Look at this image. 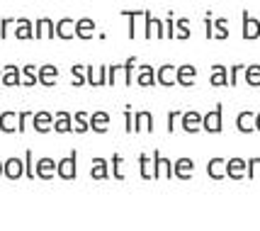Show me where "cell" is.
<instances>
[{
  "instance_id": "6da1fadb",
  "label": "cell",
  "mask_w": 260,
  "mask_h": 231,
  "mask_svg": "<svg viewBox=\"0 0 260 231\" xmlns=\"http://www.w3.org/2000/svg\"><path fill=\"white\" fill-rule=\"evenodd\" d=\"M144 37H146V39H166V20H160V17H153V15L146 10Z\"/></svg>"
},
{
  "instance_id": "7a4b0ae2",
  "label": "cell",
  "mask_w": 260,
  "mask_h": 231,
  "mask_svg": "<svg viewBox=\"0 0 260 231\" xmlns=\"http://www.w3.org/2000/svg\"><path fill=\"white\" fill-rule=\"evenodd\" d=\"M56 37V22L51 17H39L34 22V39H51Z\"/></svg>"
},
{
  "instance_id": "3957f363",
  "label": "cell",
  "mask_w": 260,
  "mask_h": 231,
  "mask_svg": "<svg viewBox=\"0 0 260 231\" xmlns=\"http://www.w3.org/2000/svg\"><path fill=\"white\" fill-rule=\"evenodd\" d=\"M156 81H158L160 85H166V88L178 85V66H173V63H163L160 69H156Z\"/></svg>"
},
{
  "instance_id": "277c9868",
  "label": "cell",
  "mask_w": 260,
  "mask_h": 231,
  "mask_svg": "<svg viewBox=\"0 0 260 231\" xmlns=\"http://www.w3.org/2000/svg\"><path fill=\"white\" fill-rule=\"evenodd\" d=\"M122 15L129 20V39H136L141 22H146V10H122Z\"/></svg>"
},
{
  "instance_id": "5b68a950",
  "label": "cell",
  "mask_w": 260,
  "mask_h": 231,
  "mask_svg": "<svg viewBox=\"0 0 260 231\" xmlns=\"http://www.w3.org/2000/svg\"><path fill=\"white\" fill-rule=\"evenodd\" d=\"M56 39H63V42L76 39V20H73V17H61V20H56Z\"/></svg>"
},
{
  "instance_id": "8992f818",
  "label": "cell",
  "mask_w": 260,
  "mask_h": 231,
  "mask_svg": "<svg viewBox=\"0 0 260 231\" xmlns=\"http://www.w3.org/2000/svg\"><path fill=\"white\" fill-rule=\"evenodd\" d=\"M95 37V20L92 17H78L76 20V39L88 42Z\"/></svg>"
},
{
  "instance_id": "52a82bcc",
  "label": "cell",
  "mask_w": 260,
  "mask_h": 231,
  "mask_svg": "<svg viewBox=\"0 0 260 231\" xmlns=\"http://www.w3.org/2000/svg\"><path fill=\"white\" fill-rule=\"evenodd\" d=\"M202 129H204V131H209V134L221 131V105H216L212 112H207V115H204Z\"/></svg>"
},
{
  "instance_id": "ba28073f",
  "label": "cell",
  "mask_w": 260,
  "mask_h": 231,
  "mask_svg": "<svg viewBox=\"0 0 260 231\" xmlns=\"http://www.w3.org/2000/svg\"><path fill=\"white\" fill-rule=\"evenodd\" d=\"M260 37V20L258 17H250L248 10H243V39H258Z\"/></svg>"
},
{
  "instance_id": "9c48e42d",
  "label": "cell",
  "mask_w": 260,
  "mask_h": 231,
  "mask_svg": "<svg viewBox=\"0 0 260 231\" xmlns=\"http://www.w3.org/2000/svg\"><path fill=\"white\" fill-rule=\"evenodd\" d=\"M3 85H8V88H17V85H22V69H17L15 63L3 66Z\"/></svg>"
},
{
  "instance_id": "30bf717a",
  "label": "cell",
  "mask_w": 260,
  "mask_h": 231,
  "mask_svg": "<svg viewBox=\"0 0 260 231\" xmlns=\"http://www.w3.org/2000/svg\"><path fill=\"white\" fill-rule=\"evenodd\" d=\"M56 175L63 178V180H73V178H76V151H71V156H66V158L58 161Z\"/></svg>"
},
{
  "instance_id": "8fae6325",
  "label": "cell",
  "mask_w": 260,
  "mask_h": 231,
  "mask_svg": "<svg viewBox=\"0 0 260 231\" xmlns=\"http://www.w3.org/2000/svg\"><path fill=\"white\" fill-rule=\"evenodd\" d=\"M226 175L229 178H234V180L246 178V175H248V161H243V158H229L226 161Z\"/></svg>"
},
{
  "instance_id": "7c38bea8",
  "label": "cell",
  "mask_w": 260,
  "mask_h": 231,
  "mask_svg": "<svg viewBox=\"0 0 260 231\" xmlns=\"http://www.w3.org/2000/svg\"><path fill=\"white\" fill-rule=\"evenodd\" d=\"M56 171H58V163L56 161H51V158H39L34 175H37V178H42V180H51V178L56 175Z\"/></svg>"
},
{
  "instance_id": "4fadbf2b",
  "label": "cell",
  "mask_w": 260,
  "mask_h": 231,
  "mask_svg": "<svg viewBox=\"0 0 260 231\" xmlns=\"http://www.w3.org/2000/svg\"><path fill=\"white\" fill-rule=\"evenodd\" d=\"M202 122H204V117L200 115V112H194V110H190V112H182V119H180V124L185 131H200L202 129Z\"/></svg>"
},
{
  "instance_id": "5bb4252c",
  "label": "cell",
  "mask_w": 260,
  "mask_h": 231,
  "mask_svg": "<svg viewBox=\"0 0 260 231\" xmlns=\"http://www.w3.org/2000/svg\"><path fill=\"white\" fill-rule=\"evenodd\" d=\"M85 76H88V83L100 88L107 83V66H85Z\"/></svg>"
},
{
  "instance_id": "9a60e30c",
  "label": "cell",
  "mask_w": 260,
  "mask_h": 231,
  "mask_svg": "<svg viewBox=\"0 0 260 231\" xmlns=\"http://www.w3.org/2000/svg\"><path fill=\"white\" fill-rule=\"evenodd\" d=\"M194 81H197V69H194L192 63H182V66H178V83H180V85L192 88Z\"/></svg>"
},
{
  "instance_id": "2e32d148",
  "label": "cell",
  "mask_w": 260,
  "mask_h": 231,
  "mask_svg": "<svg viewBox=\"0 0 260 231\" xmlns=\"http://www.w3.org/2000/svg\"><path fill=\"white\" fill-rule=\"evenodd\" d=\"M192 171H194V163L190 158H178V161L173 163V175L180 178V180H190Z\"/></svg>"
},
{
  "instance_id": "e0dca14e",
  "label": "cell",
  "mask_w": 260,
  "mask_h": 231,
  "mask_svg": "<svg viewBox=\"0 0 260 231\" xmlns=\"http://www.w3.org/2000/svg\"><path fill=\"white\" fill-rule=\"evenodd\" d=\"M58 81V69L54 63H44V66H39V83L46 85V88H51V85H56Z\"/></svg>"
},
{
  "instance_id": "ac0fdd59",
  "label": "cell",
  "mask_w": 260,
  "mask_h": 231,
  "mask_svg": "<svg viewBox=\"0 0 260 231\" xmlns=\"http://www.w3.org/2000/svg\"><path fill=\"white\" fill-rule=\"evenodd\" d=\"M15 39H20V42L34 39V24H32V20H27V17H17V27H15Z\"/></svg>"
},
{
  "instance_id": "d6986e66",
  "label": "cell",
  "mask_w": 260,
  "mask_h": 231,
  "mask_svg": "<svg viewBox=\"0 0 260 231\" xmlns=\"http://www.w3.org/2000/svg\"><path fill=\"white\" fill-rule=\"evenodd\" d=\"M3 175L10 178V180H17L20 175H24V163L20 158H8L3 163Z\"/></svg>"
},
{
  "instance_id": "ffe728a7",
  "label": "cell",
  "mask_w": 260,
  "mask_h": 231,
  "mask_svg": "<svg viewBox=\"0 0 260 231\" xmlns=\"http://www.w3.org/2000/svg\"><path fill=\"white\" fill-rule=\"evenodd\" d=\"M136 83L139 85H144V88H148V85H156V69L153 66H148V63H144V66H139V71H136Z\"/></svg>"
},
{
  "instance_id": "44dd1931",
  "label": "cell",
  "mask_w": 260,
  "mask_h": 231,
  "mask_svg": "<svg viewBox=\"0 0 260 231\" xmlns=\"http://www.w3.org/2000/svg\"><path fill=\"white\" fill-rule=\"evenodd\" d=\"M151 129H153V115H151L148 110L136 112L134 115V131L136 134H141V131H151Z\"/></svg>"
},
{
  "instance_id": "7402d4cb",
  "label": "cell",
  "mask_w": 260,
  "mask_h": 231,
  "mask_svg": "<svg viewBox=\"0 0 260 231\" xmlns=\"http://www.w3.org/2000/svg\"><path fill=\"white\" fill-rule=\"evenodd\" d=\"M207 39H219V42L229 39V20L226 17H216L214 22H212V32H209Z\"/></svg>"
},
{
  "instance_id": "603a6c76",
  "label": "cell",
  "mask_w": 260,
  "mask_h": 231,
  "mask_svg": "<svg viewBox=\"0 0 260 231\" xmlns=\"http://www.w3.org/2000/svg\"><path fill=\"white\" fill-rule=\"evenodd\" d=\"M207 173H209L212 180L226 178V158H212V161L207 163Z\"/></svg>"
},
{
  "instance_id": "cb8c5ba5",
  "label": "cell",
  "mask_w": 260,
  "mask_h": 231,
  "mask_svg": "<svg viewBox=\"0 0 260 231\" xmlns=\"http://www.w3.org/2000/svg\"><path fill=\"white\" fill-rule=\"evenodd\" d=\"M32 127L37 129V131H49V129H54V115L51 112H37V115L32 117Z\"/></svg>"
},
{
  "instance_id": "d4e9b609",
  "label": "cell",
  "mask_w": 260,
  "mask_h": 231,
  "mask_svg": "<svg viewBox=\"0 0 260 231\" xmlns=\"http://www.w3.org/2000/svg\"><path fill=\"white\" fill-rule=\"evenodd\" d=\"M255 112H250V110H246V112H241V115L236 117V127L238 131H243V134H250L253 129H255Z\"/></svg>"
},
{
  "instance_id": "484cf974",
  "label": "cell",
  "mask_w": 260,
  "mask_h": 231,
  "mask_svg": "<svg viewBox=\"0 0 260 231\" xmlns=\"http://www.w3.org/2000/svg\"><path fill=\"white\" fill-rule=\"evenodd\" d=\"M90 129L98 131V134L107 131V129H110V115H107L105 110H98L95 115H90Z\"/></svg>"
},
{
  "instance_id": "4316f807",
  "label": "cell",
  "mask_w": 260,
  "mask_h": 231,
  "mask_svg": "<svg viewBox=\"0 0 260 231\" xmlns=\"http://www.w3.org/2000/svg\"><path fill=\"white\" fill-rule=\"evenodd\" d=\"M153 163H156V178H173V163L163 158L158 151L153 153Z\"/></svg>"
},
{
  "instance_id": "83f0119b",
  "label": "cell",
  "mask_w": 260,
  "mask_h": 231,
  "mask_svg": "<svg viewBox=\"0 0 260 231\" xmlns=\"http://www.w3.org/2000/svg\"><path fill=\"white\" fill-rule=\"evenodd\" d=\"M212 85H229V69L226 66H221V63H214L212 66V78H209Z\"/></svg>"
},
{
  "instance_id": "f1b7e54d",
  "label": "cell",
  "mask_w": 260,
  "mask_h": 231,
  "mask_svg": "<svg viewBox=\"0 0 260 231\" xmlns=\"http://www.w3.org/2000/svg\"><path fill=\"white\" fill-rule=\"evenodd\" d=\"M17 119H20V112H3L0 115V129L8 131V134L17 131Z\"/></svg>"
},
{
  "instance_id": "f546056e",
  "label": "cell",
  "mask_w": 260,
  "mask_h": 231,
  "mask_svg": "<svg viewBox=\"0 0 260 231\" xmlns=\"http://www.w3.org/2000/svg\"><path fill=\"white\" fill-rule=\"evenodd\" d=\"M90 175L95 178V180H105V178H110V163L105 161V158H92Z\"/></svg>"
},
{
  "instance_id": "4dcf8cb0",
  "label": "cell",
  "mask_w": 260,
  "mask_h": 231,
  "mask_svg": "<svg viewBox=\"0 0 260 231\" xmlns=\"http://www.w3.org/2000/svg\"><path fill=\"white\" fill-rule=\"evenodd\" d=\"M73 124H71V115L68 112H56V117H54V131H58V134H66V131H73Z\"/></svg>"
},
{
  "instance_id": "1f68e13d",
  "label": "cell",
  "mask_w": 260,
  "mask_h": 231,
  "mask_svg": "<svg viewBox=\"0 0 260 231\" xmlns=\"http://www.w3.org/2000/svg\"><path fill=\"white\" fill-rule=\"evenodd\" d=\"M139 166H141V178H144V180H151V178H156V163H153V158H148L146 153H141V158H139Z\"/></svg>"
},
{
  "instance_id": "d6a6232c",
  "label": "cell",
  "mask_w": 260,
  "mask_h": 231,
  "mask_svg": "<svg viewBox=\"0 0 260 231\" xmlns=\"http://www.w3.org/2000/svg\"><path fill=\"white\" fill-rule=\"evenodd\" d=\"M39 83V69L37 66H24L22 69V85H37Z\"/></svg>"
},
{
  "instance_id": "836d02e7",
  "label": "cell",
  "mask_w": 260,
  "mask_h": 231,
  "mask_svg": "<svg viewBox=\"0 0 260 231\" xmlns=\"http://www.w3.org/2000/svg\"><path fill=\"white\" fill-rule=\"evenodd\" d=\"M175 39H190V20L187 17H180L175 20Z\"/></svg>"
},
{
  "instance_id": "e575fe53",
  "label": "cell",
  "mask_w": 260,
  "mask_h": 231,
  "mask_svg": "<svg viewBox=\"0 0 260 231\" xmlns=\"http://www.w3.org/2000/svg\"><path fill=\"white\" fill-rule=\"evenodd\" d=\"M246 83L253 85V88H258L260 85V63H250V66H246Z\"/></svg>"
},
{
  "instance_id": "d590c367",
  "label": "cell",
  "mask_w": 260,
  "mask_h": 231,
  "mask_svg": "<svg viewBox=\"0 0 260 231\" xmlns=\"http://www.w3.org/2000/svg\"><path fill=\"white\" fill-rule=\"evenodd\" d=\"M71 73H73V85H76V88H80V85H83V83H88V76H85V66H80V63H76V66H73V69H71Z\"/></svg>"
},
{
  "instance_id": "8d00e7d4",
  "label": "cell",
  "mask_w": 260,
  "mask_h": 231,
  "mask_svg": "<svg viewBox=\"0 0 260 231\" xmlns=\"http://www.w3.org/2000/svg\"><path fill=\"white\" fill-rule=\"evenodd\" d=\"M134 69H136V56H129L124 61V83L126 85H132L136 81L134 78Z\"/></svg>"
},
{
  "instance_id": "74e56055",
  "label": "cell",
  "mask_w": 260,
  "mask_h": 231,
  "mask_svg": "<svg viewBox=\"0 0 260 231\" xmlns=\"http://www.w3.org/2000/svg\"><path fill=\"white\" fill-rule=\"evenodd\" d=\"M73 119H76V131H78V134H83V131H88V129H90L88 112H76V115H73Z\"/></svg>"
},
{
  "instance_id": "f35d334b",
  "label": "cell",
  "mask_w": 260,
  "mask_h": 231,
  "mask_svg": "<svg viewBox=\"0 0 260 231\" xmlns=\"http://www.w3.org/2000/svg\"><path fill=\"white\" fill-rule=\"evenodd\" d=\"M12 27H17V17H3V20H0V39L10 37Z\"/></svg>"
},
{
  "instance_id": "ab89813d",
  "label": "cell",
  "mask_w": 260,
  "mask_h": 231,
  "mask_svg": "<svg viewBox=\"0 0 260 231\" xmlns=\"http://www.w3.org/2000/svg\"><path fill=\"white\" fill-rule=\"evenodd\" d=\"M238 73H246V66H243V63H236V66L229 69V85H231V88L238 85Z\"/></svg>"
},
{
  "instance_id": "60d3db41",
  "label": "cell",
  "mask_w": 260,
  "mask_h": 231,
  "mask_svg": "<svg viewBox=\"0 0 260 231\" xmlns=\"http://www.w3.org/2000/svg\"><path fill=\"white\" fill-rule=\"evenodd\" d=\"M112 175L117 178V180L124 178V173H122V156H119V153H114L112 156Z\"/></svg>"
},
{
  "instance_id": "b9f144b4",
  "label": "cell",
  "mask_w": 260,
  "mask_h": 231,
  "mask_svg": "<svg viewBox=\"0 0 260 231\" xmlns=\"http://www.w3.org/2000/svg\"><path fill=\"white\" fill-rule=\"evenodd\" d=\"M166 39H175V17L168 12V20H166Z\"/></svg>"
},
{
  "instance_id": "7bdbcfd3",
  "label": "cell",
  "mask_w": 260,
  "mask_h": 231,
  "mask_svg": "<svg viewBox=\"0 0 260 231\" xmlns=\"http://www.w3.org/2000/svg\"><path fill=\"white\" fill-rule=\"evenodd\" d=\"M248 178H260V158L248 161Z\"/></svg>"
},
{
  "instance_id": "ee69618b",
  "label": "cell",
  "mask_w": 260,
  "mask_h": 231,
  "mask_svg": "<svg viewBox=\"0 0 260 231\" xmlns=\"http://www.w3.org/2000/svg\"><path fill=\"white\" fill-rule=\"evenodd\" d=\"M178 119H182V112L173 110V112L168 115V131H175V127H178Z\"/></svg>"
},
{
  "instance_id": "f6af8a7d",
  "label": "cell",
  "mask_w": 260,
  "mask_h": 231,
  "mask_svg": "<svg viewBox=\"0 0 260 231\" xmlns=\"http://www.w3.org/2000/svg\"><path fill=\"white\" fill-rule=\"evenodd\" d=\"M24 175L32 180L34 178V173H32V149L27 151V156H24Z\"/></svg>"
},
{
  "instance_id": "bcb514c9",
  "label": "cell",
  "mask_w": 260,
  "mask_h": 231,
  "mask_svg": "<svg viewBox=\"0 0 260 231\" xmlns=\"http://www.w3.org/2000/svg\"><path fill=\"white\" fill-rule=\"evenodd\" d=\"M124 122H126V131H134V112H132V107L124 110Z\"/></svg>"
},
{
  "instance_id": "7dc6e473",
  "label": "cell",
  "mask_w": 260,
  "mask_h": 231,
  "mask_svg": "<svg viewBox=\"0 0 260 231\" xmlns=\"http://www.w3.org/2000/svg\"><path fill=\"white\" fill-rule=\"evenodd\" d=\"M32 117V112H20V119H17V131H24L27 127V119Z\"/></svg>"
},
{
  "instance_id": "c3c4849f",
  "label": "cell",
  "mask_w": 260,
  "mask_h": 231,
  "mask_svg": "<svg viewBox=\"0 0 260 231\" xmlns=\"http://www.w3.org/2000/svg\"><path fill=\"white\" fill-rule=\"evenodd\" d=\"M255 129H258V131H260V115L255 117Z\"/></svg>"
},
{
  "instance_id": "681fc988",
  "label": "cell",
  "mask_w": 260,
  "mask_h": 231,
  "mask_svg": "<svg viewBox=\"0 0 260 231\" xmlns=\"http://www.w3.org/2000/svg\"><path fill=\"white\" fill-rule=\"evenodd\" d=\"M0 83H3V66H0Z\"/></svg>"
},
{
  "instance_id": "f907efd6",
  "label": "cell",
  "mask_w": 260,
  "mask_h": 231,
  "mask_svg": "<svg viewBox=\"0 0 260 231\" xmlns=\"http://www.w3.org/2000/svg\"><path fill=\"white\" fill-rule=\"evenodd\" d=\"M0 175H3V161H0Z\"/></svg>"
}]
</instances>
